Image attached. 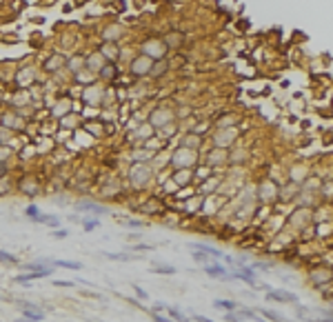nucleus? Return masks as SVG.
I'll list each match as a JSON object with an SVG mask.
<instances>
[{"mask_svg":"<svg viewBox=\"0 0 333 322\" xmlns=\"http://www.w3.org/2000/svg\"><path fill=\"white\" fill-rule=\"evenodd\" d=\"M51 273H54V269H40V271H27V273H20V276L13 278V282H18V285H27V282L31 280H38V278H49Z\"/></svg>","mask_w":333,"mask_h":322,"instance_id":"f257e3e1","label":"nucleus"},{"mask_svg":"<svg viewBox=\"0 0 333 322\" xmlns=\"http://www.w3.org/2000/svg\"><path fill=\"white\" fill-rule=\"evenodd\" d=\"M266 300H275V302H298L296 293H289V291H266Z\"/></svg>","mask_w":333,"mask_h":322,"instance_id":"f03ea898","label":"nucleus"},{"mask_svg":"<svg viewBox=\"0 0 333 322\" xmlns=\"http://www.w3.org/2000/svg\"><path fill=\"white\" fill-rule=\"evenodd\" d=\"M204 273H209L211 278H220V280H227L229 278V273H227V269L222 267V264H218V262H211V264H207L204 267Z\"/></svg>","mask_w":333,"mask_h":322,"instance_id":"7ed1b4c3","label":"nucleus"},{"mask_svg":"<svg viewBox=\"0 0 333 322\" xmlns=\"http://www.w3.org/2000/svg\"><path fill=\"white\" fill-rule=\"evenodd\" d=\"M191 249L204 251V253L211 255V258H225V253H222V251H218L216 247H209V244H198V242H193V244H191Z\"/></svg>","mask_w":333,"mask_h":322,"instance_id":"20e7f679","label":"nucleus"},{"mask_svg":"<svg viewBox=\"0 0 333 322\" xmlns=\"http://www.w3.org/2000/svg\"><path fill=\"white\" fill-rule=\"evenodd\" d=\"M78 209L91 211V214H107V209H104V207H100V205H96V202H83V205H78Z\"/></svg>","mask_w":333,"mask_h":322,"instance_id":"39448f33","label":"nucleus"},{"mask_svg":"<svg viewBox=\"0 0 333 322\" xmlns=\"http://www.w3.org/2000/svg\"><path fill=\"white\" fill-rule=\"evenodd\" d=\"M56 267H63V269H71V271H78V269H83V264L80 262H74V260H54Z\"/></svg>","mask_w":333,"mask_h":322,"instance_id":"423d86ee","label":"nucleus"},{"mask_svg":"<svg viewBox=\"0 0 333 322\" xmlns=\"http://www.w3.org/2000/svg\"><path fill=\"white\" fill-rule=\"evenodd\" d=\"M213 307H216V309H225V311H236L238 309V305L231 302V300H216Z\"/></svg>","mask_w":333,"mask_h":322,"instance_id":"0eeeda50","label":"nucleus"},{"mask_svg":"<svg viewBox=\"0 0 333 322\" xmlns=\"http://www.w3.org/2000/svg\"><path fill=\"white\" fill-rule=\"evenodd\" d=\"M33 220L42 222V225H49V227H58V218H54V216H40V214H38Z\"/></svg>","mask_w":333,"mask_h":322,"instance_id":"6e6552de","label":"nucleus"},{"mask_svg":"<svg viewBox=\"0 0 333 322\" xmlns=\"http://www.w3.org/2000/svg\"><path fill=\"white\" fill-rule=\"evenodd\" d=\"M22 316H25L27 320H42V318H45V314H42V311H31L29 307L22 311Z\"/></svg>","mask_w":333,"mask_h":322,"instance_id":"1a4fd4ad","label":"nucleus"},{"mask_svg":"<svg viewBox=\"0 0 333 322\" xmlns=\"http://www.w3.org/2000/svg\"><path fill=\"white\" fill-rule=\"evenodd\" d=\"M169 316H171V320H175V322H191L182 311H178V309H169Z\"/></svg>","mask_w":333,"mask_h":322,"instance_id":"9d476101","label":"nucleus"},{"mask_svg":"<svg viewBox=\"0 0 333 322\" xmlns=\"http://www.w3.org/2000/svg\"><path fill=\"white\" fill-rule=\"evenodd\" d=\"M0 262L16 264V262H18V258H16V255H11V253H7V251H2V249H0Z\"/></svg>","mask_w":333,"mask_h":322,"instance_id":"9b49d317","label":"nucleus"},{"mask_svg":"<svg viewBox=\"0 0 333 322\" xmlns=\"http://www.w3.org/2000/svg\"><path fill=\"white\" fill-rule=\"evenodd\" d=\"M262 316H264V318H269V320H273V322H287L280 314H275V311H262Z\"/></svg>","mask_w":333,"mask_h":322,"instance_id":"f8f14e48","label":"nucleus"},{"mask_svg":"<svg viewBox=\"0 0 333 322\" xmlns=\"http://www.w3.org/2000/svg\"><path fill=\"white\" fill-rule=\"evenodd\" d=\"M109 260H122V262H127V260H131L129 253H104Z\"/></svg>","mask_w":333,"mask_h":322,"instance_id":"ddd939ff","label":"nucleus"},{"mask_svg":"<svg viewBox=\"0 0 333 322\" xmlns=\"http://www.w3.org/2000/svg\"><path fill=\"white\" fill-rule=\"evenodd\" d=\"M22 269L25 271H40V269H45V264H38V262H31V264H22Z\"/></svg>","mask_w":333,"mask_h":322,"instance_id":"4468645a","label":"nucleus"},{"mask_svg":"<svg viewBox=\"0 0 333 322\" xmlns=\"http://www.w3.org/2000/svg\"><path fill=\"white\" fill-rule=\"evenodd\" d=\"M154 273H166V276H173L175 269H173V267H156Z\"/></svg>","mask_w":333,"mask_h":322,"instance_id":"2eb2a0df","label":"nucleus"},{"mask_svg":"<svg viewBox=\"0 0 333 322\" xmlns=\"http://www.w3.org/2000/svg\"><path fill=\"white\" fill-rule=\"evenodd\" d=\"M193 260H196V262H209V255L204 253V251H196V253H193Z\"/></svg>","mask_w":333,"mask_h":322,"instance_id":"dca6fc26","label":"nucleus"},{"mask_svg":"<svg viewBox=\"0 0 333 322\" xmlns=\"http://www.w3.org/2000/svg\"><path fill=\"white\" fill-rule=\"evenodd\" d=\"M225 320H227V322H242V318H240V316L236 314V311H227Z\"/></svg>","mask_w":333,"mask_h":322,"instance_id":"f3484780","label":"nucleus"},{"mask_svg":"<svg viewBox=\"0 0 333 322\" xmlns=\"http://www.w3.org/2000/svg\"><path fill=\"white\" fill-rule=\"evenodd\" d=\"M83 227H84V231H93V229H98V227H100V222L98 220H87Z\"/></svg>","mask_w":333,"mask_h":322,"instance_id":"a211bd4d","label":"nucleus"},{"mask_svg":"<svg viewBox=\"0 0 333 322\" xmlns=\"http://www.w3.org/2000/svg\"><path fill=\"white\" fill-rule=\"evenodd\" d=\"M151 318H154V322H173L171 318H166V316H163V314H156V311L151 314Z\"/></svg>","mask_w":333,"mask_h":322,"instance_id":"6ab92c4d","label":"nucleus"},{"mask_svg":"<svg viewBox=\"0 0 333 322\" xmlns=\"http://www.w3.org/2000/svg\"><path fill=\"white\" fill-rule=\"evenodd\" d=\"M51 236H54V238H60V240H63V238H67V236H69V231H67V229H56V234H51Z\"/></svg>","mask_w":333,"mask_h":322,"instance_id":"aec40b11","label":"nucleus"},{"mask_svg":"<svg viewBox=\"0 0 333 322\" xmlns=\"http://www.w3.org/2000/svg\"><path fill=\"white\" fill-rule=\"evenodd\" d=\"M25 214H27V216H29L31 220H33V218L38 216V209H36V207H33V205H29V207H27V209H25Z\"/></svg>","mask_w":333,"mask_h":322,"instance_id":"412c9836","label":"nucleus"},{"mask_svg":"<svg viewBox=\"0 0 333 322\" xmlns=\"http://www.w3.org/2000/svg\"><path fill=\"white\" fill-rule=\"evenodd\" d=\"M54 287H76V285L69 280H54Z\"/></svg>","mask_w":333,"mask_h":322,"instance_id":"4be33fe9","label":"nucleus"},{"mask_svg":"<svg viewBox=\"0 0 333 322\" xmlns=\"http://www.w3.org/2000/svg\"><path fill=\"white\" fill-rule=\"evenodd\" d=\"M127 227H145V222H138V220H125Z\"/></svg>","mask_w":333,"mask_h":322,"instance_id":"5701e85b","label":"nucleus"},{"mask_svg":"<svg viewBox=\"0 0 333 322\" xmlns=\"http://www.w3.org/2000/svg\"><path fill=\"white\" fill-rule=\"evenodd\" d=\"M133 289H136L138 298H142V300H147V293H145V291H142V289H140V287H138V285H133Z\"/></svg>","mask_w":333,"mask_h":322,"instance_id":"b1692460","label":"nucleus"},{"mask_svg":"<svg viewBox=\"0 0 333 322\" xmlns=\"http://www.w3.org/2000/svg\"><path fill=\"white\" fill-rule=\"evenodd\" d=\"M193 320H196V322H213V320L204 318V316H193Z\"/></svg>","mask_w":333,"mask_h":322,"instance_id":"393cba45","label":"nucleus"},{"mask_svg":"<svg viewBox=\"0 0 333 322\" xmlns=\"http://www.w3.org/2000/svg\"><path fill=\"white\" fill-rule=\"evenodd\" d=\"M133 249H136V251H145V249H149V244H136Z\"/></svg>","mask_w":333,"mask_h":322,"instance_id":"a878e982","label":"nucleus"},{"mask_svg":"<svg viewBox=\"0 0 333 322\" xmlns=\"http://www.w3.org/2000/svg\"><path fill=\"white\" fill-rule=\"evenodd\" d=\"M18 322H29V320L25 318V320H18ZM31 322H42V320H31Z\"/></svg>","mask_w":333,"mask_h":322,"instance_id":"bb28decb","label":"nucleus"}]
</instances>
